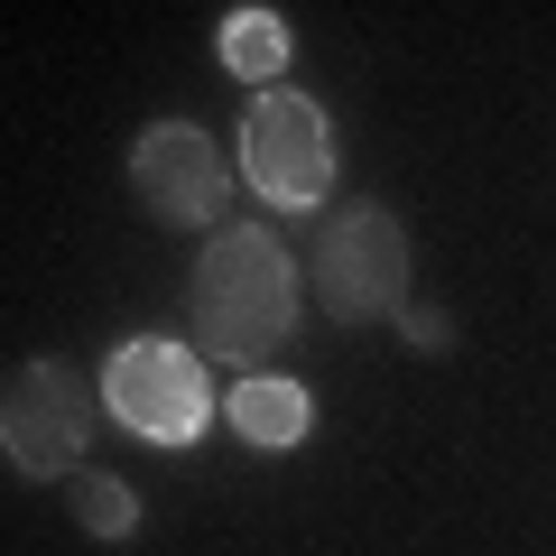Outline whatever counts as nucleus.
Listing matches in <instances>:
<instances>
[{
    "instance_id": "obj_9",
    "label": "nucleus",
    "mask_w": 556,
    "mask_h": 556,
    "mask_svg": "<svg viewBox=\"0 0 556 556\" xmlns=\"http://www.w3.org/2000/svg\"><path fill=\"white\" fill-rule=\"evenodd\" d=\"M75 519H84V538H102V547H121V538L139 529V492L121 473H75Z\"/></svg>"
},
{
    "instance_id": "obj_2",
    "label": "nucleus",
    "mask_w": 556,
    "mask_h": 556,
    "mask_svg": "<svg viewBox=\"0 0 556 556\" xmlns=\"http://www.w3.org/2000/svg\"><path fill=\"white\" fill-rule=\"evenodd\" d=\"M316 306L334 325H399L408 316V232L390 204H343L316 241Z\"/></svg>"
},
{
    "instance_id": "obj_7",
    "label": "nucleus",
    "mask_w": 556,
    "mask_h": 556,
    "mask_svg": "<svg viewBox=\"0 0 556 556\" xmlns=\"http://www.w3.org/2000/svg\"><path fill=\"white\" fill-rule=\"evenodd\" d=\"M232 427H241V445H260V455H288V445L316 427V399H306V380L251 371V380L232 390Z\"/></svg>"
},
{
    "instance_id": "obj_3",
    "label": "nucleus",
    "mask_w": 556,
    "mask_h": 556,
    "mask_svg": "<svg viewBox=\"0 0 556 556\" xmlns=\"http://www.w3.org/2000/svg\"><path fill=\"white\" fill-rule=\"evenodd\" d=\"M84 445H93V380L75 362H28L10 371V408H0V455L28 482H75Z\"/></svg>"
},
{
    "instance_id": "obj_5",
    "label": "nucleus",
    "mask_w": 556,
    "mask_h": 556,
    "mask_svg": "<svg viewBox=\"0 0 556 556\" xmlns=\"http://www.w3.org/2000/svg\"><path fill=\"white\" fill-rule=\"evenodd\" d=\"M241 177L260 186L269 204H316L334 186V121L316 112V93H269L241 112Z\"/></svg>"
},
{
    "instance_id": "obj_4",
    "label": "nucleus",
    "mask_w": 556,
    "mask_h": 556,
    "mask_svg": "<svg viewBox=\"0 0 556 556\" xmlns=\"http://www.w3.org/2000/svg\"><path fill=\"white\" fill-rule=\"evenodd\" d=\"M102 399H112V417L130 437H149V445H186V437H204V417H214L204 353H186V343H167V334L121 343V353L102 362Z\"/></svg>"
},
{
    "instance_id": "obj_6",
    "label": "nucleus",
    "mask_w": 556,
    "mask_h": 556,
    "mask_svg": "<svg viewBox=\"0 0 556 556\" xmlns=\"http://www.w3.org/2000/svg\"><path fill=\"white\" fill-rule=\"evenodd\" d=\"M130 195L149 204V223H167V232H214L223 195H232V167H223V149L195 121H149V130L130 139Z\"/></svg>"
},
{
    "instance_id": "obj_1",
    "label": "nucleus",
    "mask_w": 556,
    "mask_h": 556,
    "mask_svg": "<svg viewBox=\"0 0 556 556\" xmlns=\"http://www.w3.org/2000/svg\"><path fill=\"white\" fill-rule=\"evenodd\" d=\"M186 316H195V353L251 380L278 343L298 334V260L269 223H223L195 251L186 278Z\"/></svg>"
},
{
    "instance_id": "obj_8",
    "label": "nucleus",
    "mask_w": 556,
    "mask_h": 556,
    "mask_svg": "<svg viewBox=\"0 0 556 556\" xmlns=\"http://www.w3.org/2000/svg\"><path fill=\"white\" fill-rule=\"evenodd\" d=\"M214 56L232 65L241 84H260V93H269V84L288 75V20H278V10H232V20H223V38H214Z\"/></svg>"
},
{
    "instance_id": "obj_10",
    "label": "nucleus",
    "mask_w": 556,
    "mask_h": 556,
    "mask_svg": "<svg viewBox=\"0 0 556 556\" xmlns=\"http://www.w3.org/2000/svg\"><path fill=\"white\" fill-rule=\"evenodd\" d=\"M399 334H408L417 353H445V343H455V325H445L437 306H408V316H399Z\"/></svg>"
}]
</instances>
